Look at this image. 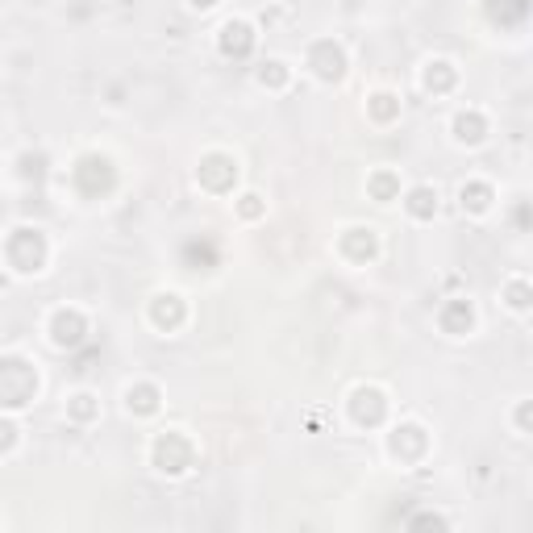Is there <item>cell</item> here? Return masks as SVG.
I'll list each match as a JSON object with an SVG mask.
<instances>
[{
  "mask_svg": "<svg viewBox=\"0 0 533 533\" xmlns=\"http://www.w3.org/2000/svg\"><path fill=\"white\" fill-rule=\"evenodd\" d=\"M154 316H159L163 325H167V316H171V321H179V304H159V308H154Z\"/></svg>",
  "mask_w": 533,
  "mask_h": 533,
  "instance_id": "obj_12",
  "label": "cell"
},
{
  "mask_svg": "<svg viewBox=\"0 0 533 533\" xmlns=\"http://www.w3.org/2000/svg\"><path fill=\"white\" fill-rule=\"evenodd\" d=\"M479 130H483L479 117H459V138H463V142H479V138H483Z\"/></svg>",
  "mask_w": 533,
  "mask_h": 533,
  "instance_id": "obj_11",
  "label": "cell"
},
{
  "mask_svg": "<svg viewBox=\"0 0 533 533\" xmlns=\"http://www.w3.org/2000/svg\"><path fill=\"white\" fill-rule=\"evenodd\" d=\"M38 392V375L21 359H0V408H21Z\"/></svg>",
  "mask_w": 533,
  "mask_h": 533,
  "instance_id": "obj_1",
  "label": "cell"
},
{
  "mask_svg": "<svg viewBox=\"0 0 533 533\" xmlns=\"http://www.w3.org/2000/svg\"><path fill=\"white\" fill-rule=\"evenodd\" d=\"M408 208L416 212V217H430V212H434V192L430 188H416L412 200H408Z\"/></svg>",
  "mask_w": 533,
  "mask_h": 533,
  "instance_id": "obj_9",
  "label": "cell"
},
{
  "mask_svg": "<svg viewBox=\"0 0 533 533\" xmlns=\"http://www.w3.org/2000/svg\"><path fill=\"white\" fill-rule=\"evenodd\" d=\"M383 416V396L379 392H359L354 396V421L359 425H375Z\"/></svg>",
  "mask_w": 533,
  "mask_h": 533,
  "instance_id": "obj_5",
  "label": "cell"
},
{
  "mask_svg": "<svg viewBox=\"0 0 533 533\" xmlns=\"http://www.w3.org/2000/svg\"><path fill=\"white\" fill-rule=\"evenodd\" d=\"M375 100H379V104H375V113H379V117H392V104H388L392 96H375Z\"/></svg>",
  "mask_w": 533,
  "mask_h": 533,
  "instance_id": "obj_14",
  "label": "cell"
},
{
  "mask_svg": "<svg viewBox=\"0 0 533 533\" xmlns=\"http://www.w3.org/2000/svg\"><path fill=\"white\" fill-rule=\"evenodd\" d=\"M487 204V188H471V208H483Z\"/></svg>",
  "mask_w": 533,
  "mask_h": 533,
  "instance_id": "obj_13",
  "label": "cell"
},
{
  "mask_svg": "<svg viewBox=\"0 0 533 533\" xmlns=\"http://www.w3.org/2000/svg\"><path fill=\"white\" fill-rule=\"evenodd\" d=\"M13 263L21 267V271H38V263H42V254H46V246H42V238L34 234V230H17V238H13Z\"/></svg>",
  "mask_w": 533,
  "mask_h": 533,
  "instance_id": "obj_3",
  "label": "cell"
},
{
  "mask_svg": "<svg viewBox=\"0 0 533 533\" xmlns=\"http://www.w3.org/2000/svg\"><path fill=\"white\" fill-rule=\"evenodd\" d=\"M154 463H159L163 471L179 475V471L192 463V446H188L179 434H167V438H159V446H154Z\"/></svg>",
  "mask_w": 533,
  "mask_h": 533,
  "instance_id": "obj_2",
  "label": "cell"
},
{
  "mask_svg": "<svg viewBox=\"0 0 533 533\" xmlns=\"http://www.w3.org/2000/svg\"><path fill=\"white\" fill-rule=\"evenodd\" d=\"M442 325H446L450 334H459L463 325H471V304H463V300H459V304H450V308L442 312Z\"/></svg>",
  "mask_w": 533,
  "mask_h": 533,
  "instance_id": "obj_8",
  "label": "cell"
},
{
  "mask_svg": "<svg viewBox=\"0 0 533 533\" xmlns=\"http://www.w3.org/2000/svg\"><path fill=\"white\" fill-rule=\"evenodd\" d=\"M183 254H188V263H196V259H200L204 267H212V259H217L208 242H188V250H183Z\"/></svg>",
  "mask_w": 533,
  "mask_h": 533,
  "instance_id": "obj_10",
  "label": "cell"
},
{
  "mask_svg": "<svg viewBox=\"0 0 533 533\" xmlns=\"http://www.w3.org/2000/svg\"><path fill=\"white\" fill-rule=\"evenodd\" d=\"M196 5H212V0H196Z\"/></svg>",
  "mask_w": 533,
  "mask_h": 533,
  "instance_id": "obj_17",
  "label": "cell"
},
{
  "mask_svg": "<svg viewBox=\"0 0 533 533\" xmlns=\"http://www.w3.org/2000/svg\"><path fill=\"white\" fill-rule=\"evenodd\" d=\"M54 342H59V346H79V342H83L79 312H59V316H54Z\"/></svg>",
  "mask_w": 533,
  "mask_h": 533,
  "instance_id": "obj_4",
  "label": "cell"
},
{
  "mask_svg": "<svg viewBox=\"0 0 533 533\" xmlns=\"http://www.w3.org/2000/svg\"><path fill=\"white\" fill-rule=\"evenodd\" d=\"M88 400H92V396H79V404H75V412H79V416H88V412H92V404H88Z\"/></svg>",
  "mask_w": 533,
  "mask_h": 533,
  "instance_id": "obj_16",
  "label": "cell"
},
{
  "mask_svg": "<svg viewBox=\"0 0 533 533\" xmlns=\"http://www.w3.org/2000/svg\"><path fill=\"white\" fill-rule=\"evenodd\" d=\"M0 446H13V425H0Z\"/></svg>",
  "mask_w": 533,
  "mask_h": 533,
  "instance_id": "obj_15",
  "label": "cell"
},
{
  "mask_svg": "<svg viewBox=\"0 0 533 533\" xmlns=\"http://www.w3.org/2000/svg\"><path fill=\"white\" fill-rule=\"evenodd\" d=\"M316 75H325V79H334V75H342V50L338 46H316Z\"/></svg>",
  "mask_w": 533,
  "mask_h": 533,
  "instance_id": "obj_6",
  "label": "cell"
},
{
  "mask_svg": "<svg viewBox=\"0 0 533 533\" xmlns=\"http://www.w3.org/2000/svg\"><path fill=\"white\" fill-rule=\"evenodd\" d=\"M221 46H225V54H246L250 50V30L246 26H225Z\"/></svg>",
  "mask_w": 533,
  "mask_h": 533,
  "instance_id": "obj_7",
  "label": "cell"
}]
</instances>
